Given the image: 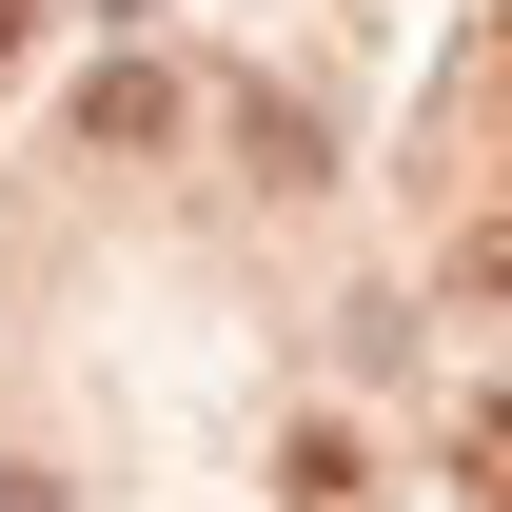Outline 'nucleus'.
I'll use <instances>...</instances> for the list:
<instances>
[{
    "label": "nucleus",
    "instance_id": "nucleus-1",
    "mask_svg": "<svg viewBox=\"0 0 512 512\" xmlns=\"http://www.w3.org/2000/svg\"><path fill=\"white\" fill-rule=\"evenodd\" d=\"M453 493H473V512H512V394H473V434H453Z\"/></svg>",
    "mask_w": 512,
    "mask_h": 512
},
{
    "label": "nucleus",
    "instance_id": "nucleus-2",
    "mask_svg": "<svg viewBox=\"0 0 512 512\" xmlns=\"http://www.w3.org/2000/svg\"><path fill=\"white\" fill-rule=\"evenodd\" d=\"M0 60H20V0H0Z\"/></svg>",
    "mask_w": 512,
    "mask_h": 512
}]
</instances>
